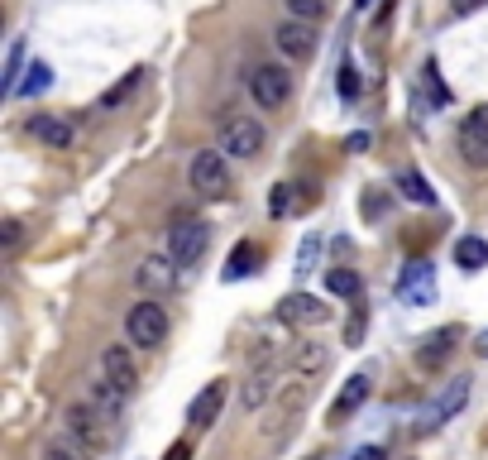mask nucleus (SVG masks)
<instances>
[{
    "label": "nucleus",
    "mask_w": 488,
    "mask_h": 460,
    "mask_svg": "<svg viewBox=\"0 0 488 460\" xmlns=\"http://www.w3.org/2000/svg\"><path fill=\"white\" fill-rule=\"evenodd\" d=\"M469 394H474V379H469V374H460V379L440 384L436 394L426 398L422 408H416L412 432H416V436H431V432H440V427H445V422H455L460 412H464V403H469Z\"/></svg>",
    "instance_id": "f257e3e1"
},
{
    "label": "nucleus",
    "mask_w": 488,
    "mask_h": 460,
    "mask_svg": "<svg viewBox=\"0 0 488 460\" xmlns=\"http://www.w3.org/2000/svg\"><path fill=\"white\" fill-rule=\"evenodd\" d=\"M63 427L73 432L91 456H105V446H111V436H115V417H105L87 394H77V403H67V412H63Z\"/></svg>",
    "instance_id": "f03ea898"
},
{
    "label": "nucleus",
    "mask_w": 488,
    "mask_h": 460,
    "mask_svg": "<svg viewBox=\"0 0 488 460\" xmlns=\"http://www.w3.org/2000/svg\"><path fill=\"white\" fill-rule=\"evenodd\" d=\"M125 336L135 350H159L168 340V307H163V298H144L139 307H129Z\"/></svg>",
    "instance_id": "7ed1b4c3"
},
{
    "label": "nucleus",
    "mask_w": 488,
    "mask_h": 460,
    "mask_svg": "<svg viewBox=\"0 0 488 460\" xmlns=\"http://www.w3.org/2000/svg\"><path fill=\"white\" fill-rule=\"evenodd\" d=\"M249 97H254L259 111H283L292 101V73L283 63H259L249 73Z\"/></svg>",
    "instance_id": "20e7f679"
},
{
    "label": "nucleus",
    "mask_w": 488,
    "mask_h": 460,
    "mask_svg": "<svg viewBox=\"0 0 488 460\" xmlns=\"http://www.w3.org/2000/svg\"><path fill=\"white\" fill-rule=\"evenodd\" d=\"M187 178H192V192L201 197H225L230 192V163H225L221 149H201L187 163Z\"/></svg>",
    "instance_id": "39448f33"
},
{
    "label": "nucleus",
    "mask_w": 488,
    "mask_h": 460,
    "mask_svg": "<svg viewBox=\"0 0 488 460\" xmlns=\"http://www.w3.org/2000/svg\"><path fill=\"white\" fill-rule=\"evenodd\" d=\"M135 283L144 288V298H168L177 283H182V264L173 259V250H153L144 264H139Z\"/></svg>",
    "instance_id": "423d86ee"
},
{
    "label": "nucleus",
    "mask_w": 488,
    "mask_h": 460,
    "mask_svg": "<svg viewBox=\"0 0 488 460\" xmlns=\"http://www.w3.org/2000/svg\"><path fill=\"white\" fill-rule=\"evenodd\" d=\"M278 374H283V364L273 360V350H259L254 355V370H249V379L240 388V408L244 412H259L273 398V388H278Z\"/></svg>",
    "instance_id": "0eeeda50"
},
{
    "label": "nucleus",
    "mask_w": 488,
    "mask_h": 460,
    "mask_svg": "<svg viewBox=\"0 0 488 460\" xmlns=\"http://www.w3.org/2000/svg\"><path fill=\"white\" fill-rule=\"evenodd\" d=\"M221 153H230V159H254L259 149H264V125L249 121V115H230V121L221 125Z\"/></svg>",
    "instance_id": "6e6552de"
},
{
    "label": "nucleus",
    "mask_w": 488,
    "mask_h": 460,
    "mask_svg": "<svg viewBox=\"0 0 488 460\" xmlns=\"http://www.w3.org/2000/svg\"><path fill=\"white\" fill-rule=\"evenodd\" d=\"M97 370H101V379L125 398V403L135 398V388H139V370H135V355H129V346H105Z\"/></svg>",
    "instance_id": "1a4fd4ad"
},
{
    "label": "nucleus",
    "mask_w": 488,
    "mask_h": 460,
    "mask_svg": "<svg viewBox=\"0 0 488 460\" xmlns=\"http://www.w3.org/2000/svg\"><path fill=\"white\" fill-rule=\"evenodd\" d=\"M206 245H211V226L206 221H177V226L168 230V250H173V259L182 269H192L201 254H206Z\"/></svg>",
    "instance_id": "9d476101"
},
{
    "label": "nucleus",
    "mask_w": 488,
    "mask_h": 460,
    "mask_svg": "<svg viewBox=\"0 0 488 460\" xmlns=\"http://www.w3.org/2000/svg\"><path fill=\"white\" fill-rule=\"evenodd\" d=\"M460 153L469 168H488V105L469 111L460 121Z\"/></svg>",
    "instance_id": "9b49d317"
},
{
    "label": "nucleus",
    "mask_w": 488,
    "mask_h": 460,
    "mask_svg": "<svg viewBox=\"0 0 488 460\" xmlns=\"http://www.w3.org/2000/svg\"><path fill=\"white\" fill-rule=\"evenodd\" d=\"M460 340H464V326H436V331H426L416 340V364L422 370H440L460 350Z\"/></svg>",
    "instance_id": "f8f14e48"
},
{
    "label": "nucleus",
    "mask_w": 488,
    "mask_h": 460,
    "mask_svg": "<svg viewBox=\"0 0 488 460\" xmlns=\"http://www.w3.org/2000/svg\"><path fill=\"white\" fill-rule=\"evenodd\" d=\"M398 298L407 302V307H431V302H436V269L426 264V259H412V264L402 269Z\"/></svg>",
    "instance_id": "ddd939ff"
},
{
    "label": "nucleus",
    "mask_w": 488,
    "mask_h": 460,
    "mask_svg": "<svg viewBox=\"0 0 488 460\" xmlns=\"http://www.w3.org/2000/svg\"><path fill=\"white\" fill-rule=\"evenodd\" d=\"M326 302L312 298V292H288V298L278 302V322H288V326H316V322H326Z\"/></svg>",
    "instance_id": "4468645a"
},
{
    "label": "nucleus",
    "mask_w": 488,
    "mask_h": 460,
    "mask_svg": "<svg viewBox=\"0 0 488 460\" xmlns=\"http://www.w3.org/2000/svg\"><path fill=\"white\" fill-rule=\"evenodd\" d=\"M273 43H278L283 58H312L316 53V29L306 19H288V25L273 29Z\"/></svg>",
    "instance_id": "2eb2a0df"
},
{
    "label": "nucleus",
    "mask_w": 488,
    "mask_h": 460,
    "mask_svg": "<svg viewBox=\"0 0 488 460\" xmlns=\"http://www.w3.org/2000/svg\"><path fill=\"white\" fill-rule=\"evenodd\" d=\"M364 398H368V374L345 379V388L336 394V403H330V412H326V427H340L345 417H354V412L364 408Z\"/></svg>",
    "instance_id": "dca6fc26"
},
{
    "label": "nucleus",
    "mask_w": 488,
    "mask_h": 460,
    "mask_svg": "<svg viewBox=\"0 0 488 460\" xmlns=\"http://www.w3.org/2000/svg\"><path fill=\"white\" fill-rule=\"evenodd\" d=\"M221 408H225V384L216 379V384H206L201 394L192 398V408H187V422L192 427H211V422L221 417Z\"/></svg>",
    "instance_id": "f3484780"
},
{
    "label": "nucleus",
    "mask_w": 488,
    "mask_h": 460,
    "mask_svg": "<svg viewBox=\"0 0 488 460\" xmlns=\"http://www.w3.org/2000/svg\"><path fill=\"white\" fill-rule=\"evenodd\" d=\"M29 135L39 139V144H49V149H67V144H73V125H67V115H34Z\"/></svg>",
    "instance_id": "a211bd4d"
},
{
    "label": "nucleus",
    "mask_w": 488,
    "mask_h": 460,
    "mask_svg": "<svg viewBox=\"0 0 488 460\" xmlns=\"http://www.w3.org/2000/svg\"><path fill=\"white\" fill-rule=\"evenodd\" d=\"M39 460H97V456H91V451H87V446H81V441H77V436H73V432H67V427H63V432H53V436H49V441H43V451H39Z\"/></svg>",
    "instance_id": "6ab92c4d"
},
{
    "label": "nucleus",
    "mask_w": 488,
    "mask_h": 460,
    "mask_svg": "<svg viewBox=\"0 0 488 460\" xmlns=\"http://www.w3.org/2000/svg\"><path fill=\"white\" fill-rule=\"evenodd\" d=\"M392 187H398V192L407 197V202H416V207H436V192H431V183H426V178H422V173H416V168H402V173H398V183H392Z\"/></svg>",
    "instance_id": "aec40b11"
},
{
    "label": "nucleus",
    "mask_w": 488,
    "mask_h": 460,
    "mask_svg": "<svg viewBox=\"0 0 488 460\" xmlns=\"http://www.w3.org/2000/svg\"><path fill=\"white\" fill-rule=\"evenodd\" d=\"M455 264L460 269H484L488 264V240H479V235H460L455 240Z\"/></svg>",
    "instance_id": "412c9836"
},
{
    "label": "nucleus",
    "mask_w": 488,
    "mask_h": 460,
    "mask_svg": "<svg viewBox=\"0 0 488 460\" xmlns=\"http://www.w3.org/2000/svg\"><path fill=\"white\" fill-rule=\"evenodd\" d=\"M254 259H259V250L249 240H240V245H235V254H230V264H225V283L249 278V274H254Z\"/></svg>",
    "instance_id": "4be33fe9"
},
{
    "label": "nucleus",
    "mask_w": 488,
    "mask_h": 460,
    "mask_svg": "<svg viewBox=\"0 0 488 460\" xmlns=\"http://www.w3.org/2000/svg\"><path fill=\"white\" fill-rule=\"evenodd\" d=\"M19 67H25V43H10V58H5V82H0V91L5 97H19Z\"/></svg>",
    "instance_id": "5701e85b"
},
{
    "label": "nucleus",
    "mask_w": 488,
    "mask_h": 460,
    "mask_svg": "<svg viewBox=\"0 0 488 460\" xmlns=\"http://www.w3.org/2000/svg\"><path fill=\"white\" fill-rule=\"evenodd\" d=\"M49 87H53V67L49 63H29L25 82H19V97H39V91H49Z\"/></svg>",
    "instance_id": "b1692460"
},
{
    "label": "nucleus",
    "mask_w": 488,
    "mask_h": 460,
    "mask_svg": "<svg viewBox=\"0 0 488 460\" xmlns=\"http://www.w3.org/2000/svg\"><path fill=\"white\" fill-rule=\"evenodd\" d=\"M326 288L336 292V298H360V274H354V269H330Z\"/></svg>",
    "instance_id": "393cba45"
},
{
    "label": "nucleus",
    "mask_w": 488,
    "mask_h": 460,
    "mask_svg": "<svg viewBox=\"0 0 488 460\" xmlns=\"http://www.w3.org/2000/svg\"><path fill=\"white\" fill-rule=\"evenodd\" d=\"M139 82H144V67H135V73H129V77L120 82V87H111V91H105V97H101L97 105H101V111H111V105H120V101L129 97V91L139 87Z\"/></svg>",
    "instance_id": "a878e982"
},
{
    "label": "nucleus",
    "mask_w": 488,
    "mask_h": 460,
    "mask_svg": "<svg viewBox=\"0 0 488 460\" xmlns=\"http://www.w3.org/2000/svg\"><path fill=\"white\" fill-rule=\"evenodd\" d=\"M288 15L316 25V19H326V0H288Z\"/></svg>",
    "instance_id": "bb28decb"
},
{
    "label": "nucleus",
    "mask_w": 488,
    "mask_h": 460,
    "mask_svg": "<svg viewBox=\"0 0 488 460\" xmlns=\"http://www.w3.org/2000/svg\"><path fill=\"white\" fill-rule=\"evenodd\" d=\"M19 240H25V226H19L15 216H10V221H0V250H5V254H15V250H19Z\"/></svg>",
    "instance_id": "cd10ccee"
},
{
    "label": "nucleus",
    "mask_w": 488,
    "mask_h": 460,
    "mask_svg": "<svg viewBox=\"0 0 488 460\" xmlns=\"http://www.w3.org/2000/svg\"><path fill=\"white\" fill-rule=\"evenodd\" d=\"M321 370H326V350H302V355H297V374H302V379L306 374H321Z\"/></svg>",
    "instance_id": "c85d7f7f"
},
{
    "label": "nucleus",
    "mask_w": 488,
    "mask_h": 460,
    "mask_svg": "<svg viewBox=\"0 0 488 460\" xmlns=\"http://www.w3.org/2000/svg\"><path fill=\"white\" fill-rule=\"evenodd\" d=\"M336 87H340L345 101H354V97H360V73H354L350 63H340V82H336Z\"/></svg>",
    "instance_id": "c756f323"
},
{
    "label": "nucleus",
    "mask_w": 488,
    "mask_h": 460,
    "mask_svg": "<svg viewBox=\"0 0 488 460\" xmlns=\"http://www.w3.org/2000/svg\"><path fill=\"white\" fill-rule=\"evenodd\" d=\"M268 211H273V216H288V211H292V187H288V183H283V187H273V202H268Z\"/></svg>",
    "instance_id": "7c9ffc66"
},
{
    "label": "nucleus",
    "mask_w": 488,
    "mask_h": 460,
    "mask_svg": "<svg viewBox=\"0 0 488 460\" xmlns=\"http://www.w3.org/2000/svg\"><path fill=\"white\" fill-rule=\"evenodd\" d=\"M316 254H321V235H312V240L302 245V254H297V264H302V274H306V269L316 264Z\"/></svg>",
    "instance_id": "2f4dec72"
},
{
    "label": "nucleus",
    "mask_w": 488,
    "mask_h": 460,
    "mask_svg": "<svg viewBox=\"0 0 488 460\" xmlns=\"http://www.w3.org/2000/svg\"><path fill=\"white\" fill-rule=\"evenodd\" d=\"M350 460H388V451H383V446H360Z\"/></svg>",
    "instance_id": "473e14b6"
},
{
    "label": "nucleus",
    "mask_w": 488,
    "mask_h": 460,
    "mask_svg": "<svg viewBox=\"0 0 488 460\" xmlns=\"http://www.w3.org/2000/svg\"><path fill=\"white\" fill-rule=\"evenodd\" d=\"M187 456H192V446H187V441H173V446H168V456H163V460H187Z\"/></svg>",
    "instance_id": "72a5a7b5"
},
{
    "label": "nucleus",
    "mask_w": 488,
    "mask_h": 460,
    "mask_svg": "<svg viewBox=\"0 0 488 460\" xmlns=\"http://www.w3.org/2000/svg\"><path fill=\"white\" fill-rule=\"evenodd\" d=\"M455 5V15H469V10H479V5H488V0H450Z\"/></svg>",
    "instance_id": "f704fd0d"
},
{
    "label": "nucleus",
    "mask_w": 488,
    "mask_h": 460,
    "mask_svg": "<svg viewBox=\"0 0 488 460\" xmlns=\"http://www.w3.org/2000/svg\"><path fill=\"white\" fill-rule=\"evenodd\" d=\"M474 350H479V355H484V360H488V331H484V336H479V340H474Z\"/></svg>",
    "instance_id": "c9c22d12"
},
{
    "label": "nucleus",
    "mask_w": 488,
    "mask_h": 460,
    "mask_svg": "<svg viewBox=\"0 0 488 460\" xmlns=\"http://www.w3.org/2000/svg\"><path fill=\"white\" fill-rule=\"evenodd\" d=\"M354 5H360V10H364V5H368V0H354Z\"/></svg>",
    "instance_id": "e433bc0d"
},
{
    "label": "nucleus",
    "mask_w": 488,
    "mask_h": 460,
    "mask_svg": "<svg viewBox=\"0 0 488 460\" xmlns=\"http://www.w3.org/2000/svg\"><path fill=\"white\" fill-rule=\"evenodd\" d=\"M306 460H326V456H306Z\"/></svg>",
    "instance_id": "4c0bfd02"
}]
</instances>
